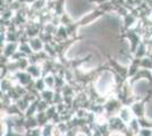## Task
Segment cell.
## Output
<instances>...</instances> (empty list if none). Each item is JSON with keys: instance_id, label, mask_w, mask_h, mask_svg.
<instances>
[{"instance_id": "6da1fadb", "label": "cell", "mask_w": 152, "mask_h": 136, "mask_svg": "<svg viewBox=\"0 0 152 136\" xmlns=\"http://www.w3.org/2000/svg\"><path fill=\"white\" fill-rule=\"evenodd\" d=\"M143 132H144V133H143V135L144 136H151V130H146V129H144L143 130Z\"/></svg>"}]
</instances>
